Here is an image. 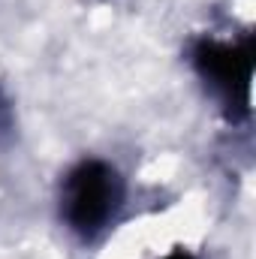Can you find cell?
Wrapping results in <instances>:
<instances>
[{
  "label": "cell",
  "instance_id": "1",
  "mask_svg": "<svg viewBox=\"0 0 256 259\" xmlns=\"http://www.w3.org/2000/svg\"><path fill=\"white\" fill-rule=\"evenodd\" d=\"M121 199H124L121 175L109 163L84 160L66 175L61 208H64L66 223L75 232L94 235L112 220V214L118 211Z\"/></svg>",
  "mask_w": 256,
  "mask_h": 259
},
{
  "label": "cell",
  "instance_id": "2",
  "mask_svg": "<svg viewBox=\"0 0 256 259\" xmlns=\"http://www.w3.org/2000/svg\"><path fill=\"white\" fill-rule=\"evenodd\" d=\"M193 64L199 75L220 91L229 103L247 106V91H250V75H253V39L244 36L241 42H199Z\"/></svg>",
  "mask_w": 256,
  "mask_h": 259
},
{
  "label": "cell",
  "instance_id": "3",
  "mask_svg": "<svg viewBox=\"0 0 256 259\" xmlns=\"http://www.w3.org/2000/svg\"><path fill=\"white\" fill-rule=\"evenodd\" d=\"M163 259H196L193 253H187V250H172L169 256H163Z\"/></svg>",
  "mask_w": 256,
  "mask_h": 259
}]
</instances>
